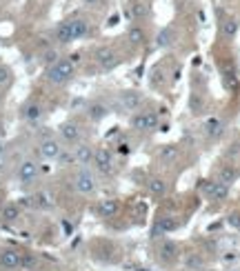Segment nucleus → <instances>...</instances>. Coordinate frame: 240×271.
<instances>
[{
    "mask_svg": "<svg viewBox=\"0 0 240 271\" xmlns=\"http://www.w3.org/2000/svg\"><path fill=\"white\" fill-rule=\"evenodd\" d=\"M76 76V65L69 58H60L58 63H53L51 67H47V80L51 85H65Z\"/></svg>",
    "mask_w": 240,
    "mask_h": 271,
    "instance_id": "obj_1",
    "label": "nucleus"
},
{
    "mask_svg": "<svg viewBox=\"0 0 240 271\" xmlns=\"http://www.w3.org/2000/svg\"><path fill=\"white\" fill-rule=\"evenodd\" d=\"M71 187H73V191L80 193V196H91V193L96 191V187H98L94 171L89 167H80L71 178Z\"/></svg>",
    "mask_w": 240,
    "mask_h": 271,
    "instance_id": "obj_2",
    "label": "nucleus"
},
{
    "mask_svg": "<svg viewBox=\"0 0 240 271\" xmlns=\"http://www.w3.org/2000/svg\"><path fill=\"white\" fill-rule=\"evenodd\" d=\"M63 142L58 140V138H53V136H42L40 142H38L36 152L38 156L42 158V160H56L60 153H63Z\"/></svg>",
    "mask_w": 240,
    "mask_h": 271,
    "instance_id": "obj_3",
    "label": "nucleus"
},
{
    "mask_svg": "<svg viewBox=\"0 0 240 271\" xmlns=\"http://www.w3.org/2000/svg\"><path fill=\"white\" fill-rule=\"evenodd\" d=\"M18 183L22 185V187H27V185H34L38 180V176H40V169H38V162L32 160V158H27V160H22L20 165H18Z\"/></svg>",
    "mask_w": 240,
    "mask_h": 271,
    "instance_id": "obj_4",
    "label": "nucleus"
},
{
    "mask_svg": "<svg viewBox=\"0 0 240 271\" xmlns=\"http://www.w3.org/2000/svg\"><path fill=\"white\" fill-rule=\"evenodd\" d=\"M80 136H83V129L76 120H67L58 127V140L65 142V145H78Z\"/></svg>",
    "mask_w": 240,
    "mask_h": 271,
    "instance_id": "obj_5",
    "label": "nucleus"
},
{
    "mask_svg": "<svg viewBox=\"0 0 240 271\" xmlns=\"http://www.w3.org/2000/svg\"><path fill=\"white\" fill-rule=\"evenodd\" d=\"M94 169L100 173V176H111L114 173V156H111L109 149H104V147H100V149H96L94 152Z\"/></svg>",
    "mask_w": 240,
    "mask_h": 271,
    "instance_id": "obj_6",
    "label": "nucleus"
},
{
    "mask_svg": "<svg viewBox=\"0 0 240 271\" xmlns=\"http://www.w3.org/2000/svg\"><path fill=\"white\" fill-rule=\"evenodd\" d=\"M131 129L136 131H154L158 127V114L156 111H140V114H134L129 120Z\"/></svg>",
    "mask_w": 240,
    "mask_h": 271,
    "instance_id": "obj_7",
    "label": "nucleus"
},
{
    "mask_svg": "<svg viewBox=\"0 0 240 271\" xmlns=\"http://www.w3.org/2000/svg\"><path fill=\"white\" fill-rule=\"evenodd\" d=\"M96 65H98L100 71H111V69H116L120 65L118 51L111 47H100L96 51Z\"/></svg>",
    "mask_w": 240,
    "mask_h": 271,
    "instance_id": "obj_8",
    "label": "nucleus"
},
{
    "mask_svg": "<svg viewBox=\"0 0 240 271\" xmlns=\"http://www.w3.org/2000/svg\"><path fill=\"white\" fill-rule=\"evenodd\" d=\"M0 269H5V271L22 269V251H18V249H0Z\"/></svg>",
    "mask_w": 240,
    "mask_h": 271,
    "instance_id": "obj_9",
    "label": "nucleus"
},
{
    "mask_svg": "<svg viewBox=\"0 0 240 271\" xmlns=\"http://www.w3.org/2000/svg\"><path fill=\"white\" fill-rule=\"evenodd\" d=\"M142 102H145V98H142L140 91H122L118 98V107L125 111H138Z\"/></svg>",
    "mask_w": 240,
    "mask_h": 271,
    "instance_id": "obj_10",
    "label": "nucleus"
},
{
    "mask_svg": "<svg viewBox=\"0 0 240 271\" xmlns=\"http://www.w3.org/2000/svg\"><path fill=\"white\" fill-rule=\"evenodd\" d=\"M178 229V222L173 218H169V216H160V218L154 220L152 224V238L154 240H160L162 236H167L169 231Z\"/></svg>",
    "mask_w": 240,
    "mask_h": 271,
    "instance_id": "obj_11",
    "label": "nucleus"
},
{
    "mask_svg": "<svg viewBox=\"0 0 240 271\" xmlns=\"http://www.w3.org/2000/svg\"><path fill=\"white\" fill-rule=\"evenodd\" d=\"M94 147L87 145V142H78V145L73 147V160H76V165H80V167H89L91 162H94Z\"/></svg>",
    "mask_w": 240,
    "mask_h": 271,
    "instance_id": "obj_12",
    "label": "nucleus"
},
{
    "mask_svg": "<svg viewBox=\"0 0 240 271\" xmlns=\"http://www.w3.org/2000/svg\"><path fill=\"white\" fill-rule=\"evenodd\" d=\"M42 114H45V107H42L40 102H36V100L25 102L20 109V118L25 120V122H38V120L42 118Z\"/></svg>",
    "mask_w": 240,
    "mask_h": 271,
    "instance_id": "obj_13",
    "label": "nucleus"
},
{
    "mask_svg": "<svg viewBox=\"0 0 240 271\" xmlns=\"http://www.w3.org/2000/svg\"><path fill=\"white\" fill-rule=\"evenodd\" d=\"M203 131H205V138H209V140H216V138H218V136L224 131V122L218 118V116H211V118L205 120Z\"/></svg>",
    "mask_w": 240,
    "mask_h": 271,
    "instance_id": "obj_14",
    "label": "nucleus"
},
{
    "mask_svg": "<svg viewBox=\"0 0 240 271\" xmlns=\"http://www.w3.org/2000/svg\"><path fill=\"white\" fill-rule=\"evenodd\" d=\"M96 211H98L100 218H114V216H118V211H120V203L116 198H104V200L98 203Z\"/></svg>",
    "mask_w": 240,
    "mask_h": 271,
    "instance_id": "obj_15",
    "label": "nucleus"
},
{
    "mask_svg": "<svg viewBox=\"0 0 240 271\" xmlns=\"http://www.w3.org/2000/svg\"><path fill=\"white\" fill-rule=\"evenodd\" d=\"M107 114H109V107L104 102H100V100H96V102H91L87 107V116L91 122H103L107 118Z\"/></svg>",
    "mask_w": 240,
    "mask_h": 271,
    "instance_id": "obj_16",
    "label": "nucleus"
},
{
    "mask_svg": "<svg viewBox=\"0 0 240 271\" xmlns=\"http://www.w3.org/2000/svg\"><path fill=\"white\" fill-rule=\"evenodd\" d=\"M178 158H180V149H178L176 145H162L160 149H158V160H160L162 165H173Z\"/></svg>",
    "mask_w": 240,
    "mask_h": 271,
    "instance_id": "obj_17",
    "label": "nucleus"
},
{
    "mask_svg": "<svg viewBox=\"0 0 240 271\" xmlns=\"http://www.w3.org/2000/svg\"><path fill=\"white\" fill-rule=\"evenodd\" d=\"M129 14L134 20H145V18H149V14H152V5H149L147 0H134V5L129 7Z\"/></svg>",
    "mask_w": 240,
    "mask_h": 271,
    "instance_id": "obj_18",
    "label": "nucleus"
},
{
    "mask_svg": "<svg viewBox=\"0 0 240 271\" xmlns=\"http://www.w3.org/2000/svg\"><path fill=\"white\" fill-rule=\"evenodd\" d=\"M53 36H56V42H58V45H69V42H73L71 20L60 22V25L56 27V32H53Z\"/></svg>",
    "mask_w": 240,
    "mask_h": 271,
    "instance_id": "obj_19",
    "label": "nucleus"
},
{
    "mask_svg": "<svg viewBox=\"0 0 240 271\" xmlns=\"http://www.w3.org/2000/svg\"><path fill=\"white\" fill-rule=\"evenodd\" d=\"M18 218H20V204L7 203L5 207L0 209V220H2V222H16Z\"/></svg>",
    "mask_w": 240,
    "mask_h": 271,
    "instance_id": "obj_20",
    "label": "nucleus"
},
{
    "mask_svg": "<svg viewBox=\"0 0 240 271\" xmlns=\"http://www.w3.org/2000/svg\"><path fill=\"white\" fill-rule=\"evenodd\" d=\"M127 40H129V45H134V47H140V45H145V40H147L145 29H142L140 25H131L129 32H127Z\"/></svg>",
    "mask_w": 240,
    "mask_h": 271,
    "instance_id": "obj_21",
    "label": "nucleus"
},
{
    "mask_svg": "<svg viewBox=\"0 0 240 271\" xmlns=\"http://www.w3.org/2000/svg\"><path fill=\"white\" fill-rule=\"evenodd\" d=\"M158 254H160V258L165 262L173 260V258H176V254H178L176 242H171V240H165V242H160V247H158Z\"/></svg>",
    "mask_w": 240,
    "mask_h": 271,
    "instance_id": "obj_22",
    "label": "nucleus"
},
{
    "mask_svg": "<svg viewBox=\"0 0 240 271\" xmlns=\"http://www.w3.org/2000/svg\"><path fill=\"white\" fill-rule=\"evenodd\" d=\"M71 32H73V40H80V38H85L89 34V22L85 18H73Z\"/></svg>",
    "mask_w": 240,
    "mask_h": 271,
    "instance_id": "obj_23",
    "label": "nucleus"
},
{
    "mask_svg": "<svg viewBox=\"0 0 240 271\" xmlns=\"http://www.w3.org/2000/svg\"><path fill=\"white\" fill-rule=\"evenodd\" d=\"M32 204L36 209H51L53 203H51V196H49L47 191H38L32 196Z\"/></svg>",
    "mask_w": 240,
    "mask_h": 271,
    "instance_id": "obj_24",
    "label": "nucleus"
},
{
    "mask_svg": "<svg viewBox=\"0 0 240 271\" xmlns=\"http://www.w3.org/2000/svg\"><path fill=\"white\" fill-rule=\"evenodd\" d=\"M173 38H176V32H173L171 27H165V29H160L156 36V47H169L173 42Z\"/></svg>",
    "mask_w": 240,
    "mask_h": 271,
    "instance_id": "obj_25",
    "label": "nucleus"
},
{
    "mask_svg": "<svg viewBox=\"0 0 240 271\" xmlns=\"http://www.w3.org/2000/svg\"><path fill=\"white\" fill-rule=\"evenodd\" d=\"M147 189H149L152 196H165V193H167V183H165L162 178H149Z\"/></svg>",
    "mask_w": 240,
    "mask_h": 271,
    "instance_id": "obj_26",
    "label": "nucleus"
},
{
    "mask_svg": "<svg viewBox=\"0 0 240 271\" xmlns=\"http://www.w3.org/2000/svg\"><path fill=\"white\" fill-rule=\"evenodd\" d=\"M236 178H238V171H236V169L231 167V165H224V167L218 171V183L227 185V187H229V185L234 183Z\"/></svg>",
    "mask_w": 240,
    "mask_h": 271,
    "instance_id": "obj_27",
    "label": "nucleus"
},
{
    "mask_svg": "<svg viewBox=\"0 0 240 271\" xmlns=\"http://www.w3.org/2000/svg\"><path fill=\"white\" fill-rule=\"evenodd\" d=\"M227 196H229V187L216 180L214 189H211V196H209V200H216V203H223V200H227Z\"/></svg>",
    "mask_w": 240,
    "mask_h": 271,
    "instance_id": "obj_28",
    "label": "nucleus"
},
{
    "mask_svg": "<svg viewBox=\"0 0 240 271\" xmlns=\"http://www.w3.org/2000/svg\"><path fill=\"white\" fill-rule=\"evenodd\" d=\"M220 32H223L224 38H234L236 34H238V20H236V18H227V20H223Z\"/></svg>",
    "mask_w": 240,
    "mask_h": 271,
    "instance_id": "obj_29",
    "label": "nucleus"
},
{
    "mask_svg": "<svg viewBox=\"0 0 240 271\" xmlns=\"http://www.w3.org/2000/svg\"><path fill=\"white\" fill-rule=\"evenodd\" d=\"M14 83V71L7 65H0V89H7Z\"/></svg>",
    "mask_w": 240,
    "mask_h": 271,
    "instance_id": "obj_30",
    "label": "nucleus"
},
{
    "mask_svg": "<svg viewBox=\"0 0 240 271\" xmlns=\"http://www.w3.org/2000/svg\"><path fill=\"white\" fill-rule=\"evenodd\" d=\"M185 267H187L189 271H196L203 267V258H200L198 254H189L187 258H185Z\"/></svg>",
    "mask_w": 240,
    "mask_h": 271,
    "instance_id": "obj_31",
    "label": "nucleus"
},
{
    "mask_svg": "<svg viewBox=\"0 0 240 271\" xmlns=\"http://www.w3.org/2000/svg\"><path fill=\"white\" fill-rule=\"evenodd\" d=\"M189 111H193V114H200L203 111V98L198 94L189 96Z\"/></svg>",
    "mask_w": 240,
    "mask_h": 271,
    "instance_id": "obj_32",
    "label": "nucleus"
},
{
    "mask_svg": "<svg viewBox=\"0 0 240 271\" xmlns=\"http://www.w3.org/2000/svg\"><path fill=\"white\" fill-rule=\"evenodd\" d=\"M58 60H60V56H58L56 49H47V51L42 53V63L47 65V67H51L53 63H58Z\"/></svg>",
    "mask_w": 240,
    "mask_h": 271,
    "instance_id": "obj_33",
    "label": "nucleus"
},
{
    "mask_svg": "<svg viewBox=\"0 0 240 271\" xmlns=\"http://www.w3.org/2000/svg\"><path fill=\"white\" fill-rule=\"evenodd\" d=\"M38 260L34 254H22V269H36Z\"/></svg>",
    "mask_w": 240,
    "mask_h": 271,
    "instance_id": "obj_34",
    "label": "nucleus"
},
{
    "mask_svg": "<svg viewBox=\"0 0 240 271\" xmlns=\"http://www.w3.org/2000/svg\"><path fill=\"white\" fill-rule=\"evenodd\" d=\"M56 160L60 162L63 167H67V165H76V160H73V152H65V149H63V153H60Z\"/></svg>",
    "mask_w": 240,
    "mask_h": 271,
    "instance_id": "obj_35",
    "label": "nucleus"
},
{
    "mask_svg": "<svg viewBox=\"0 0 240 271\" xmlns=\"http://www.w3.org/2000/svg\"><path fill=\"white\" fill-rule=\"evenodd\" d=\"M214 185H216V180H203V183H200V193H203L205 198H209V196H211Z\"/></svg>",
    "mask_w": 240,
    "mask_h": 271,
    "instance_id": "obj_36",
    "label": "nucleus"
},
{
    "mask_svg": "<svg viewBox=\"0 0 240 271\" xmlns=\"http://www.w3.org/2000/svg\"><path fill=\"white\" fill-rule=\"evenodd\" d=\"M162 83H165V76H162V71H160V69L152 71V85H154V87H160Z\"/></svg>",
    "mask_w": 240,
    "mask_h": 271,
    "instance_id": "obj_37",
    "label": "nucleus"
},
{
    "mask_svg": "<svg viewBox=\"0 0 240 271\" xmlns=\"http://www.w3.org/2000/svg\"><path fill=\"white\" fill-rule=\"evenodd\" d=\"M227 222H229V227H234V229H240V214L238 211H236V214H229Z\"/></svg>",
    "mask_w": 240,
    "mask_h": 271,
    "instance_id": "obj_38",
    "label": "nucleus"
},
{
    "mask_svg": "<svg viewBox=\"0 0 240 271\" xmlns=\"http://www.w3.org/2000/svg\"><path fill=\"white\" fill-rule=\"evenodd\" d=\"M7 153V142H5V138H0V156H5Z\"/></svg>",
    "mask_w": 240,
    "mask_h": 271,
    "instance_id": "obj_39",
    "label": "nucleus"
},
{
    "mask_svg": "<svg viewBox=\"0 0 240 271\" xmlns=\"http://www.w3.org/2000/svg\"><path fill=\"white\" fill-rule=\"evenodd\" d=\"M5 169H7V158L0 156V171H5Z\"/></svg>",
    "mask_w": 240,
    "mask_h": 271,
    "instance_id": "obj_40",
    "label": "nucleus"
},
{
    "mask_svg": "<svg viewBox=\"0 0 240 271\" xmlns=\"http://www.w3.org/2000/svg\"><path fill=\"white\" fill-rule=\"evenodd\" d=\"M83 2H85V5H87V7H96V5H98V2H100V0H83Z\"/></svg>",
    "mask_w": 240,
    "mask_h": 271,
    "instance_id": "obj_41",
    "label": "nucleus"
},
{
    "mask_svg": "<svg viewBox=\"0 0 240 271\" xmlns=\"http://www.w3.org/2000/svg\"><path fill=\"white\" fill-rule=\"evenodd\" d=\"M2 136H5V122L0 120V138H2Z\"/></svg>",
    "mask_w": 240,
    "mask_h": 271,
    "instance_id": "obj_42",
    "label": "nucleus"
}]
</instances>
